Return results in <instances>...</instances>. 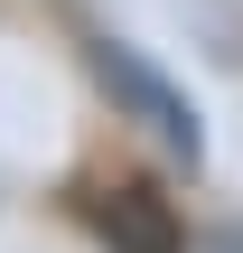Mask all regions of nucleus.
Wrapping results in <instances>:
<instances>
[{
    "label": "nucleus",
    "mask_w": 243,
    "mask_h": 253,
    "mask_svg": "<svg viewBox=\"0 0 243 253\" xmlns=\"http://www.w3.org/2000/svg\"><path fill=\"white\" fill-rule=\"evenodd\" d=\"M94 75H103V94H112V103H122V113H131L150 141H169L178 160H197V150H206L197 103H187V94H178V84H169V75H159V66L131 47V38H103V47H94Z\"/></svg>",
    "instance_id": "f257e3e1"
}]
</instances>
